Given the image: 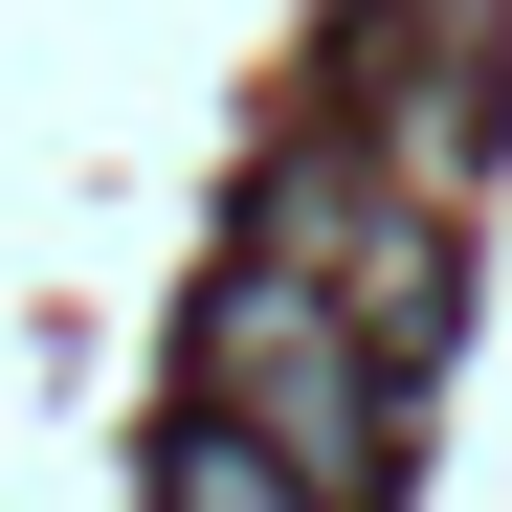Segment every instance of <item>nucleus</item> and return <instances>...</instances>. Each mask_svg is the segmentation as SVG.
Here are the masks:
<instances>
[{
	"mask_svg": "<svg viewBox=\"0 0 512 512\" xmlns=\"http://www.w3.org/2000/svg\"><path fill=\"white\" fill-rule=\"evenodd\" d=\"M245 245H290V268L379 334V379H423V357L468 334V223H446V201H401L357 134H290V156H268V201H245Z\"/></svg>",
	"mask_w": 512,
	"mask_h": 512,
	"instance_id": "f257e3e1",
	"label": "nucleus"
},
{
	"mask_svg": "<svg viewBox=\"0 0 512 512\" xmlns=\"http://www.w3.org/2000/svg\"><path fill=\"white\" fill-rule=\"evenodd\" d=\"M201 379H223V423H268V446H290L334 512L379 490V423H401V379H379V334L334 312L290 245H245V268H223V312H201Z\"/></svg>",
	"mask_w": 512,
	"mask_h": 512,
	"instance_id": "f03ea898",
	"label": "nucleus"
},
{
	"mask_svg": "<svg viewBox=\"0 0 512 512\" xmlns=\"http://www.w3.org/2000/svg\"><path fill=\"white\" fill-rule=\"evenodd\" d=\"M446 23H490V0H446Z\"/></svg>",
	"mask_w": 512,
	"mask_h": 512,
	"instance_id": "20e7f679",
	"label": "nucleus"
},
{
	"mask_svg": "<svg viewBox=\"0 0 512 512\" xmlns=\"http://www.w3.org/2000/svg\"><path fill=\"white\" fill-rule=\"evenodd\" d=\"M156 512H334L268 423H179V468H156Z\"/></svg>",
	"mask_w": 512,
	"mask_h": 512,
	"instance_id": "7ed1b4c3",
	"label": "nucleus"
}]
</instances>
